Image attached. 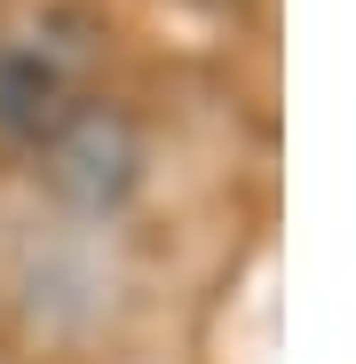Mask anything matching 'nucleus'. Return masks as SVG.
Segmentation results:
<instances>
[{"label":"nucleus","mask_w":356,"mask_h":364,"mask_svg":"<svg viewBox=\"0 0 356 364\" xmlns=\"http://www.w3.org/2000/svg\"><path fill=\"white\" fill-rule=\"evenodd\" d=\"M151 182V143L119 103H64L40 127V191L80 214V222H111L143 198Z\"/></svg>","instance_id":"nucleus-1"}]
</instances>
